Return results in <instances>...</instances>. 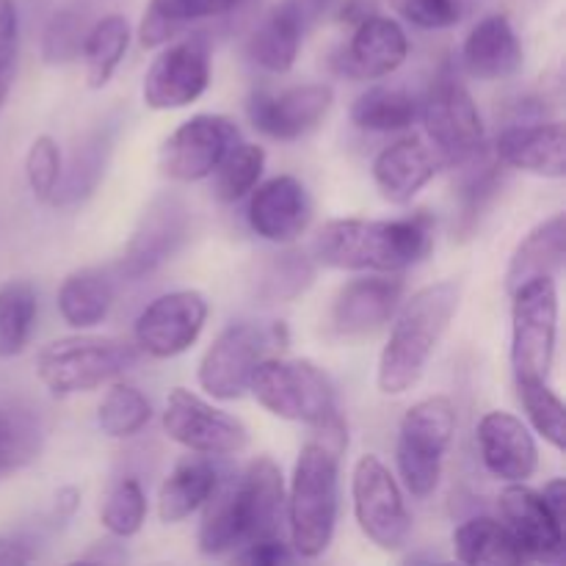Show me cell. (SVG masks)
I'll return each instance as SVG.
<instances>
[{"label":"cell","mask_w":566,"mask_h":566,"mask_svg":"<svg viewBox=\"0 0 566 566\" xmlns=\"http://www.w3.org/2000/svg\"><path fill=\"white\" fill-rule=\"evenodd\" d=\"M197 547L202 556L221 558L243 545L280 536L285 514V481L280 464L271 457H258L238 479L216 486L205 501Z\"/></svg>","instance_id":"cell-1"},{"label":"cell","mask_w":566,"mask_h":566,"mask_svg":"<svg viewBox=\"0 0 566 566\" xmlns=\"http://www.w3.org/2000/svg\"><path fill=\"white\" fill-rule=\"evenodd\" d=\"M348 434L343 418L315 429L293 464L287 490V531L291 547L302 558H321L329 551L340 514V453Z\"/></svg>","instance_id":"cell-2"},{"label":"cell","mask_w":566,"mask_h":566,"mask_svg":"<svg viewBox=\"0 0 566 566\" xmlns=\"http://www.w3.org/2000/svg\"><path fill=\"white\" fill-rule=\"evenodd\" d=\"M429 216L409 219H332L313 243L315 260L340 271L398 274L431 252Z\"/></svg>","instance_id":"cell-3"},{"label":"cell","mask_w":566,"mask_h":566,"mask_svg":"<svg viewBox=\"0 0 566 566\" xmlns=\"http://www.w3.org/2000/svg\"><path fill=\"white\" fill-rule=\"evenodd\" d=\"M462 302V285L442 280L420 287L396 310L387 346L379 354L376 387L381 396H403L423 379Z\"/></svg>","instance_id":"cell-4"},{"label":"cell","mask_w":566,"mask_h":566,"mask_svg":"<svg viewBox=\"0 0 566 566\" xmlns=\"http://www.w3.org/2000/svg\"><path fill=\"white\" fill-rule=\"evenodd\" d=\"M249 390L265 412L280 420L321 429L340 418L335 381L310 359L263 357L254 368Z\"/></svg>","instance_id":"cell-5"},{"label":"cell","mask_w":566,"mask_h":566,"mask_svg":"<svg viewBox=\"0 0 566 566\" xmlns=\"http://www.w3.org/2000/svg\"><path fill=\"white\" fill-rule=\"evenodd\" d=\"M138 354L136 343L119 337H59L36 354V376L53 396H77L119 379L138 363Z\"/></svg>","instance_id":"cell-6"},{"label":"cell","mask_w":566,"mask_h":566,"mask_svg":"<svg viewBox=\"0 0 566 566\" xmlns=\"http://www.w3.org/2000/svg\"><path fill=\"white\" fill-rule=\"evenodd\" d=\"M453 434L457 407L448 396H429L407 409L398 426L396 464L409 495L418 501L434 495Z\"/></svg>","instance_id":"cell-7"},{"label":"cell","mask_w":566,"mask_h":566,"mask_svg":"<svg viewBox=\"0 0 566 566\" xmlns=\"http://www.w3.org/2000/svg\"><path fill=\"white\" fill-rule=\"evenodd\" d=\"M512 296V368L514 381H547L556 365L558 291L556 280L525 282Z\"/></svg>","instance_id":"cell-8"},{"label":"cell","mask_w":566,"mask_h":566,"mask_svg":"<svg viewBox=\"0 0 566 566\" xmlns=\"http://www.w3.org/2000/svg\"><path fill=\"white\" fill-rule=\"evenodd\" d=\"M354 520L359 531L374 542L379 551H401L412 534L407 497L401 484L376 453L357 459L352 473Z\"/></svg>","instance_id":"cell-9"},{"label":"cell","mask_w":566,"mask_h":566,"mask_svg":"<svg viewBox=\"0 0 566 566\" xmlns=\"http://www.w3.org/2000/svg\"><path fill=\"white\" fill-rule=\"evenodd\" d=\"M426 133L431 147L442 155L446 164H470L484 153V122H481L479 105L457 75L442 72L426 99L420 103Z\"/></svg>","instance_id":"cell-10"},{"label":"cell","mask_w":566,"mask_h":566,"mask_svg":"<svg viewBox=\"0 0 566 566\" xmlns=\"http://www.w3.org/2000/svg\"><path fill=\"white\" fill-rule=\"evenodd\" d=\"M160 423L169 440L202 457H235L249 446V429L235 415L182 387L169 392Z\"/></svg>","instance_id":"cell-11"},{"label":"cell","mask_w":566,"mask_h":566,"mask_svg":"<svg viewBox=\"0 0 566 566\" xmlns=\"http://www.w3.org/2000/svg\"><path fill=\"white\" fill-rule=\"evenodd\" d=\"M208 298L199 291H171L153 298L133 326L136 348L153 359L186 354L208 324Z\"/></svg>","instance_id":"cell-12"},{"label":"cell","mask_w":566,"mask_h":566,"mask_svg":"<svg viewBox=\"0 0 566 566\" xmlns=\"http://www.w3.org/2000/svg\"><path fill=\"white\" fill-rule=\"evenodd\" d=\"M238 142L241 130L235 122L221 114H197L164 142L158 155L160 171L177 182L208 180Z\"/></svg>","instance_id":"cell-13"},{"label":"cell","mask_w":566,"mask_h":566,"mask_svg":"<svg viewBox=\"0 0 566 566\" xmlns=\"http://www.w3.org/2000/svg\"><path fill=\"white\" fill-rule=\"evenodd\" d=\"M210 86V50L199 36L166 42L144 75L142 97L153 111H177L197 103Z\"/></svg>","instance_id":"cell-14"},{"label":"cell","mask_w":566,"mask_h":566,"mask_svg":"<svg viewBox=\"0 0 566 566\" xmlns=\"http://www.w3.org/2000/svg\"><path fill=\"white\" fill-rule=\"evenodd\" d=\"M271 346L269 332L260 326L230 324L202 354L197 368V381L216 401H235L249 390L254 368Z\"/></svg>","instance_id":"cell-15"},{"label":"cell","mask_w":566,"mask_h":566,"mask_svg":"<svg viewBox=\"0 0 566 566\" xmlns=\"http://www.w3.org/2000/svg\"><path fill=\"white\" fill-rule=\"evenodd\" d=\"M188 205L177 193H160L144 208L125 252H122L119 271L125 280H142V276L158 271L166 260L175 258L188 235Z\"/></svg>","instance_id":"cell-16"},{"label":"cell","mask_w":566,"mask_h":566,"mask_svg":"<svg viewBox=\"0 0 566 566\" xmlns=\"http://www.w3.org/2000/svg\"><path fill=\"white\" fill-rule=\"evenodd\" d=\"M335 103V88L329 83H302L282 92H254L247 103L249 122L254 130L276 142H296L324 122Z\"/></svg>","instance_id":"cell-17"},{"label":"cell","mask_w":566,"mask_h":566,"mask_svg":"<svg viewBox=\"0 0 566 566\" xmlns=\"http://www.w3.org/2000/svg\"><path fill=\"white\" fill-rule=\"evenodd\" d=\"M497 509H501V523L514 536L525 562H564V523H558L556 514L547 509L542 492L525 484H506V490L497 497Z\"/></svg>","instance_id":"cell-18"},{"label":"cell","mask_w":566,"mask_h":566,"mask_svg":"<svg viewBox=\"0 0 566 566\" xmlns=\"http://www.w3.org/2000/svg\"><path fill=\"white\" fill-rule=\"evenodd\" d=\"M249 227L269 243H293L313 221V199L293 175H276L249 191Z\"/></svg>","instance_id":"cell-19"},{"label":"cell","mask_w":566,"mask_h":566,"mask_svg":"<svg viewBox=\"0 0 566 566\" xmlns=\"http://www.w3.org/2000/svg\"><path fill=\"white\" fill-rule=\"evenodd\" d=\"M403 302V280L396 274H370L346 282L332 304L329 324L337 337H365L379 332Z\"/></svg>","instance_id":"cell-20"},{"label":"cell","mask_w":566,"mask_h":566,"mask_svg":"<svg viewBox=\"0 0 566 566\" xmlns=\"http://www.w3.org/2000/svg\"><path fill=\"white\" fill-rule=\"evenodd\" d=\"M324 9L326 0H282L276 3L249 36V59L274 75L291 72L298 59V50H302L304 33Z\"/></svg>","instance_id":"cell-21"},{"label":"cell","mask_w":566,"mask_h":566,"mask_svg":"<svg viewBox=\"0 0 566 566\" xmlns=\"http://www.w3.org/2000/svg\"><path fill=\"white\" fill-rule=\"evenodd\" d=\"M481 462L506 484H525L539 468V448L528 426L512 412L492 409L475 426Z\"/></svg>","instance_id":"cell-22"},{"label":"cell","mask_w":566,"mask_h":566,"mask_svg":"<svg viewBox=\"0 0 566 566\" xmlns=\"http://www.w3.org/2000/svg\"><path fill=\"white\" fill-rule=\"evenodd\" d=\"M409 39L396 20L368 14L357 22L340 55V72L357 81H379L407 61Z\"/></svg>","instance_id":"cell-23"},{"label":"cell","mask_w":566,"mask_h":566,"mask_svg":"<svg viewBox=\"0 0 566 566\" xmlns=\"http://www.w3.org/2000/svg\"><path fill=\"white\" fill-rule=\"evenodd\" d=\"M442 166V155L431 144L420 138H401L381 149L374 160V182L381 197L390 205H409L437 175Z\"/></svg>","instance_id":"cell-24"},{"label":"cell","mask_w":566,"mask_h":566,"mask_svg":"<svg viewBox=\"0 0 566 566\" xmlns=\"http://www.w3.org/2000/svg\"><path fill=\"white\" fill-rule=\"evenodd\" d=\"M495 155L503 166H512V169L525 171V175L562 180L566 175L564 122L553 119L506 127L497 136Z\"/></svg>","instance_id":"cell-25"},{"label":"cell","mask_w":566,"mask_h":566,"mask_svg":"<svg viewBox=\"0 0 566 566\" xmlns=\"http://www.w3.org/2000/svg\"><path fill=\"white\" fill-rule=\"evenodd\" d=\"M464 70L481 81H503L523 66V44L506 14H490L473 25L462 44Z\"/></svg>","instance_id":"cell-26"},{"label":"cell","mask_w":566,"mask_h":566,"mask_svg":"<svg viewBox=\"0 0 566 566\" xmlns=\"http://www.w3.org/2000/svg\"><path fill=\"white\" fill-rule=\"evenodd\" d=\"M566 260V216L553 213L551 219H545L542 224H536L523 241L514 249L512 260H509L506 276H503V285L506 293H514L525 282H534L547 276V280H556L564 271Z\"/></svg>","instance_id":"cell-27"},{"label":"cell","mask_w":566,"mask_h":566,"mask_svg":"<svg viewBox=\"0 0 566 566\" xmlns=\"http://www.w3.org/2000/svg\"><path fill=\"white\" fill-rule=\"evenodd\" d=\"M219 486V468L213 464V457H193L180 459L169 479L160 484L158 492V517L160 523L175 525L191 517L193 512L205 506L213 490Z\"/></svg>","instance_id":"cell-28"},{"label":"cell","mask_w":566,"mask_h":566,"mask_svg":"<svg viewBox=\"0 0 566 566\" xmlns=\"http://www.w3.org/2000/svg\"><path fill=\"white\" fill-rule=\"evenodd\" d=\"M247 3L249 0H149L138 25V42L144 50H158L193 22L232 14Z\"/></svg>","instance_id":"cell-29"},{"label":"cell","mask_w":566,"mask_h":566,"mask_svg":"<svg viewBox=\"0 0 566 566\" xmlns=\"http://www.w3.org/2000/svg\"><path fill=\"white\" fill-rule=\"evenodd\" d=\"M59 313L72 329H94L114 307V280L103 269H77L61 282Z\"/></svg>","instance_id":"cell-30"},{"label":"cell","mask_w":566,"mask_h":566,"mask_svg":"<svg viewBox=\"0 0 566 566\" xmlns=\"http://www.w3.org/2000/svg\"><path fill=\"white\" fill-rule=\"evenodd\" d=\"M453 556L457 562L481 566H520L525 562L523 551L517 547L514 536L509 534L506 525L501 520L492 517H473L464 520L457 531H453Z\"/></svg>","instance_id":"cell-31"},{"label":"cell","mask_w":566,"mask_h":566,"mask_svg":"<svg viewBox=\"0 0 566 566\" xmlns=\"http://www.w3.org/2000/svg\"><path fill=\"white\" fill-rule=\"evenodd\" d=\"M315 280V260L298 249L265 254L252 280L254 298L263 304H287L307 293Z\"/></svg>","instance_id":"cell-32"},{"label":"cell","mask_w":566,"mask_h":566,"mask_svg":"<svg viewBox=\"0 0 566 566\" xmlns=\"http://www.w3.org/2000/svg\"><path fill=\"white\" fill-rule=\"evenodd\" d=\"M127 44H130V25L122 14L103 17L83 33L81 59L88 88L97 92V88L108 86L125 59Z\"/></svg>","instance_id":"cell-33"},{"label":"cell","mask_w":566,"mask_h":566,"mask_svg":"<svg viewBox=\"0 0 566 566\" xmlns=\"http://www.w3.org/2000/svg\"><path fill=\"white\" fill-rule=\"evenodd\" d=\"M44 426L36 409L25 403L0 407V475L25 470L42 457Z\"/></svg>","instance_id":"cell-34"},{"label":"cell","mask_w":566,"mask_h":566,"mask_svg":"<svg viewBox=\"0 0 566 566\" xmlns=\"http://www.w3.org/2000/svg\"><path fill=\"white\" fill-rule=\"evenodd\" d=\"M418 99L403 88L370 86L354 99L352 122L359 130L370 133H401L409 130L418 119Z\"/></svg>","instance_id":"cell-35"},{"label":"cell","mask_w":566,"mask_h":566,"mask_svg":"<svg viewBox=\"0 0 566 566\" xmlns=\"http://www.w3.org/2000/svg\"><path fill=\"white\" fill-rule=\"evenodd\" d=\"M36 287L28 280H9L0 285V359L25 352L36 324Z\"/></svg>","instance_id":"cell-36"},{"label":"cell","mask_w":566,"mask_h":566,"mask_svg":"<svg viewBox=\"0 0 566 566\" xmlns=\"http://www.w3.org/2000/svg\"><path fill=\"white\" fill-rule=\"evenodd\" d=\"M153 420V403L130 381H114L97 407V426L111 440H130Z\"/></svg>","instance_id":"cell-37"},{"label":"cell","mask_w":566,"mask_h":566,"mask_svg":"<svg viewBox=\"0 0 566 566\" xmlns=\"http://www.w3.org/2000/svg\"><path fill=\"white\" fill-rule=\"evenodd\" d=\"M105 164H108V138L103 133H92L72 153L66 171H61L59 188L53 193V205H77L86 197H92L97 182L103 180Z\"/></svg>","instance_id":"cell-38"},{"label":"cell","mask_w":566,"mask_h":566,"mask_svg":"<svg viewBox=\"0 0 566 566\" xmlns=\"http://www.w3.org/2000/svg\"><path fill=\"white\" fill-rule=\"evenodd\" d=\"M263 169L265 149L258 144L238 142L210 175L213 177V193L221 202H238V199L249 197V191L258 186Z\"/></svg>","instance_id":"cell-39"},{"label":"cell","mask_w":566,"mask_h":566,"mask_svg":"<svg viewBox=\"0 0 566 566\" xmlns=\"http://www.w3.org/2000/svg\"><path fill=\"white\" fill-rule=\"evenodd\" d=\"M517 385L520 403H523L525 415H528L531 426L536 429V434L547 442L551 448H556L558 453H564L566 448V409L564 401L551 390L547 381L528 379V381H514Z\"/></svg>","instance_id":"cell-40"},{"label":"cell","mask_w":566,"mask_h":566,"mask_svg":"<svg viewBox=\"0 0 566 566\" xmlns=\"http://www.w3.org/2000/svg\"><path fill=\"white\" fill-rule=\"evenodd\" d=\"M99 520H103V528L114 539H130V536H136L144 528V520H147V495H144V486L136 479L116 481L108 495H105L103 509H99Z\"/></svg>","instance_id":"cell-41"},{"label":"cell","mask_w":566,"mask_h":566,"mask_svg":"<svg viewBox=\"0 0 566 566\" xmlns=\"http://www.w3.org/2000/svg\"><path fill=\"white\" fill-rule=\"evenodd\" d=\"M61 171H64V160H61L59 142L53 136L33 138L25 155V177L36 202H53Z\"/></svg>","instance_id":"cell-42"},{"label":"cell","mask_w":566,"mask_h":566,"mask_svg":"<svg viewBox=\"0 0 566 566\" xmlns=\"http://www.w3.org/2000/svg\"><path fill=\"white\" fill-rule=\"evenodd\" d=\"M392 11L401 20L412 22L423 31H446L462 20V6L459 0H387Z\"/></svg>","instance_id":"cell-43"},{"label":"cell","mask_w":566,"mask_h":566,"mask_svg":"<svg viewBox=\"0 0 566 566\" xmlns=\"http://www.w3.org/2000/svg\"><path fill=\"white\" fill-rule=\"evenodd\" d=\"M83 25L72 11H59L48 22L42 36V59L44 64H66V61L81 55L83 44Z\"/></svg>","instance_id":"cell-44"},{"label":"cell","mask_w":566,"mask_h":566,"mask_svg":"<svg viewBox=\"0 0 566 566\" xmlns=\"http://www.w3.org/2000/svg\"><path fill=\"white\" fill-rule=\"evenodd\" d=\"M20 50V17L14 0H0V111L9 99Z\"/></svg>","instance_id":"cell-45"},{"label":"cell","mask_w":566,"mask_h":566,"mask_svg":"<svg viewBox=\"0 0 566 566\" xmlns=\"http://www.w3.org/2000/svg\"><path fill=\"white\" fill-rule=\"evenodd\" d=\"M501 166L497 164H486L484 169L475 171L473 177H470V182L464 186V193H462V227L464 230H470V227L475 224V219L481 216V210L486 208V202H490L492 197H495L497 186H501Z\"/></svg>","instance_id":"cell-46"},{"label":"cell","mask_w":566,"mask_h":566,"mask_svg":"<svg viewBox=\"0 0 566 566\" xmlns=\"http://www.w3.org/2000/svg\"><path fill=\"white\" fill-rule=\"evenodd\" d=\"M296 558L291 545L280 539V536H269V539H258L243 545L241 551L232 553V562L252 564V566H280L291 564Z\"/></svg>","instance_id":"cell-47"},{"label":"cell","mask_w":566,"mask_h":566,"mask_svg":"<svg viewBox=\"0 0 566 566\" xmlns=\"http://www.w3.org/2000/svg\"><path fill=\"white\" fill-rule=\"evenodd\" d=\"M33 558H36V553H33L22 539H14V536H0V566L31 564Z\"/></svg>","instance_id":"cell-48"},{"label":"cell","mask_w":566,"mask_h":566,"mask_svg":"<svg viewBox=\"0 0 566 566\" xmlns=\"http://www.w3.org/2000/svg\"><path fill=\"white\" fill-rule=\"evenodd\" d=\"M81 562H92V564H122V562H127V553H125V547L119 545V542L108 539V542H99V545H94L88 553H83Z\"/></svg>","instance_id":"cell-49"},{"label":"cell","mask_w":566,"mask_h":566,"mask_svg":"<svg viewBox=\"0 0 566 566\" xmlns=\"http://www.w3.org/2000/svg\"><path fill=\"white\" fill-rule=\"evenodd\" d=\"M542 497H545L547 509L556 514L558 523L566 525V484H564V479L547 481L545 490H542Z\"/></svg>","instance_id":"cell-50"},{"label":"cell","mask_w":566,"mask_h":566,"mask_svg":"<svg viewBox=\"0 0 566 566\" xmlns=\"http://www.w3.org/2000/svg\"><path fill=\"white\" fill-rule=\"evenodd\" d=\"M77 509H81V490L72 484L61 486V490L55 492V517L70 520Z\"/></svg>","instance_id":"cell-51"}]
</instances>
